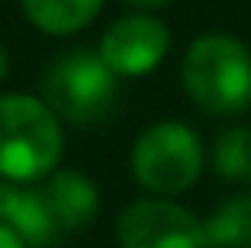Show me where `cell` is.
I'll return each instance as SVG.
<instances>
[{
    "label": "cell",
    "mask_w": 251,
    "mask_h": 248,
    "mask_svg": "<svg viewBox=\"0 0 251 248\" xmlns=\"http://www.w3.org/2000/svg\"><path fill=\"white\" fill-rule=\"evenodd\" d=\"M123 3L139 7V10H153V7H163V3H170V0H123Z\"/></svg>",
    "instance_id": "13"
},
{
    "label": "cell",
    "mask_w": 251,
    "mask_h": 248,
    "mask_svg": "<svg viewBox=\"0 0 251 248\" xmlns=\"http://www.w3.org/2000/svg\"><path fill=\"white\" fill-rule=\"evenodd\" d=\"M183 88L207 116H238L251 106V51L231 34H201L183 55Z\"/></svg>",
    "instance_id": "2"
},
{
    "label": "cell",
    "mask_w": 251,
    "mask_h": 248,
    "mask_svg": "<svg viewBox=\"0 0 251 248\" xmlns=\"http://www.w3.org/2000/svg\"><path fill=\"white\" fill-rule=\"evenodd\" d=\"M7 65H10V61H7V48L0 44V82L7 79Z\"/></svg>",
    "instance_id": "14"
},
{
    "label": "cell",
    "mask_w": 251,
    "mask_h": 248,
    "mask_svg": "<svg viewBox=\"0 0 251 248\" xmlns=\"http://www.w3.org/2000/svg\"><path fill=\"white\" fill-rule=\"evenodd\" d=\"M119 248H204V221L167 197L136 201L119 214Z\"/></svg>",
    "instance_id": "5"
},
{
    "label": "cell",
    "mask_w": 251,
    "mask_h": 248,
    "mask_svg": "<svg viewBox=\"0 0 251 248\" xmlns=\"http://www.w3.org/2000/svg\"><path fill=\"white\" fill-rule=\"evenodd\" d=\"M170 51L167 24L153 14H126L112 21L99 41V55L119 79L150 75Z\"/></svg>",
    "instance_id": "6"
},
{
    "label": "cell",
    "mask_w": 251,
    "mask_h": 248,
    "mask_svg": "<svg viewBox=\"0 0 251 248\" xmlns=\"http://www.w3.org/2000/svg\"><path fill=\"white\" fill-rule=\"evenodd\" d=\"M0 248H27V242L17 231H10L7 224H0Z\"/></svg>",
    "instance_id": "12"
},
{
    "label": "cell",
    "mask_w": 251,
    "mask_h": 248,
    "mask_svg": "<svg viewBox=\"0 0 251 248\" xmlns=\"http://www.w3.org/2000/svg\"><path fill=\"white\" fill-rule=\"evenodd\" d=\"M204 248H251V191L210 211L204 221Z\"/></svg>",
    "instance_id": "10"
},
{
    "label": "cell",
    "mask_w": 251,
    "mask_h": 248,
    "mask_svg": "<svg viewBox=\"0 0 251 248\" xmlns=\"http://www.w3.org/2000/svg\"><path fill=\"white\" fill-rule=\"evenodd\" d=\"M132 177L156 197L194 187L204 170L201 136L187 123H153L132 143Z\"/></svg>",
    "instance_id": "4"
},
{
    "label": "cell",
    "mask_w": 251,
    "mask_h": 248,
    "mask_svg": "<svg viewBox=\"0 0 251 248\" xmlns=\"http://www.w3.org/2000/svg\"><path fill=\"white\" fill-rule=\"evenodd\" d=\"M21 3H24L27 21L38 31L65 38V34H75V31L88 28L105 0H21Z\"/></svg>",
    "instance_id": "9"
},
{
    "label": "cell",
    "mask_w": 251,
    "mask_h": 248,
    "mask_svg": "<svg viewBox=\"0 0 251 248\" xmlns=\"http://www.w3.org/2000/svg\"><path fill=\"white\" fill-rule=\"evenodd\" d=\"M0 224L17 231L27 242V248L51 245L58 235V221L48 207L44 191L14 184V180H0Z\"/></svg>",
    "instance_id": "7"
},
{
    "label": "cell",
    "mask_w": 251,
    "mask_h": 248,
    "mask_svg": "<svg viewBox=\"0 0 251 248\" xmlns=\"http://www.w3.org/2000/svg\"><path fill=\"white\" fill-rule=\"evenodd\" d=\"M119 95V75L105 65L99 51L75 48L61 55L44 75V102L58 112V119L92 126L105 119Z\"/></svg>",
    "instance_id": "3"
},
{
    "label": "cell",
    "mask_w": 251,
    "mask_h": 248,
    "mask_svg": "<svg viewBox=\"0 0 251 248\" xmlns=\"http://www.w3.org/2000/svg\"><path fill=\"white\" fill-rule=\"evenodd\" d=\"M65 136L58 112L34 95H0V180L31 184L51 177Z\"/></svg>",
    "instance_id": "1"
},
{
    "label": "cell",
    "mask_w": 251,
    "mask_h": 248,
    "mask_svg": "<svg viewBox=\"0 0 251 248\" xmlns=\"http://www.w3.org/2000/svg\"><path fill=\"white\" fill-rule=\"evenodd\" d=\"M210 164L224 180L251 184V126H231V129L217 133Z\"/></svg>",
    "instance_id": "11"
},
{
    "label": "cell",
    "mask_w": 251,
    "mask_h": 248,
    "mask_svg": "<svg viewBox=\"0 0 251 248\" xmlns=\"http://www.w3.org/2000/svg\"><path fill=\"white\" fill-rule=\"evenodd\" d=\"M44 197L65 231H82L99 214V187L78 170H54L44 184Z\"/></svg>",
    "instance_id": "8"
}]
</instances>
